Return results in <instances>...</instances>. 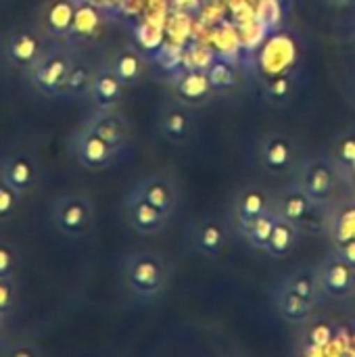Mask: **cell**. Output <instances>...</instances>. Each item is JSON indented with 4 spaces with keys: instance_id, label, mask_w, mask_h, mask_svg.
<instances>
[{
    "instance_id": "cell-1",
    "label": "cell",
    "mask_w": 355,
    "mask_h": 357,
    "mask_svg": "<svg viewBox=\"0 0 355 357\" xmlns=\"http://www.w3.org/2000/svg\"><path fill=\"white\" fill-rule=\"evenodd\" d=\"M172 264L157 251L140 249L121 257L119 278L123 289L138 301H157L172 282Z\"/></svg>"
},
{
    "instance_id": "cell-2",
    "label": "cell",
    "mask_w": 355,
    "mask_h": 357,
    "mask_svg": "<svg viewBox=\"0 0 355 357\" xmlns=\"http://www.w3.org/2000/svg\"><path fill=\"white\" fill-rule=\"evenodd\" d=\"M75 54L77 50L65 42L48 46V50L25 71V79L31 90L44 98H65V88Z\"/></svg>"
},
{
    "instance_id": "cell-3",
    "label": "cell",
    "mask_w": 355,
    "mask_h": 357,
    "mask_svg": "<svg viewBox=\"0 0 355 357\" xmlns=\"http://www.w3.org/2000/svg\"><path fill=\"white\" fill-rule=\"evenodd\" d=\"M328 207L314 201L293 178L274 195V209L285 220L293 222L305 236L308 234H326Z\"/></svg>"
},
{
    "instance_id": "cell-4",
    "label": "cell",
    "mask_w": 355,
    "mask_h": 357,
    "mask_svg": "<svg viewBox=\"0 0 355 357\" xmlns=\"http://www.w3.org/2000/svg\"><path fill=\"white\" fill-rule=\"evenodd\" d=\"M257 161L274 178H293L303 161L299 142L287 132H266L257 140Z\"/></svg>"
},
{
    "instance_id": "cell-5",
    "label": "cell",
    "mask_w": 355,
    "mask_h": 357,
    "mask_svg": "<svg viewBox=\"0 0 355 357\" xmlns=\"http://www.w3.org/2000/svg\"><path fill=\"white\" fill-rule=\"evenodd\" d=\"M94 220L96 209L86 195L67 192L50 203V222L61 236L82 238L92 230Z\"/></svg>"
},
{
    "instance_id": "cell-6",
    "label": "cell",
    "mask_w": 355,
    "mask_h": 357,
    "mask_svg": "<svg viewBox=\"0 0 355 357\" xmlns=\"http://www.w3.org/2000/svg\"><path fill=\"white\" fill-rule=\"evenodd\" d=\"M293 180L318 203L333 205L337 201V190L343 184L335 163L328 155L318 157H303L299 169L295 172Z\"/></svg>"
},
{
    "instance_id": "cell-7",
    "label": "cell",
    "mask_w": 355,
    "mask_h": 357,
    "mask_svg": "<svg viewBox=\"0 0 355 357\" xmlns=\"http://www.w3.org/2000/svg\"><path fill=\"white\" fill-rule=\"evenodd\" d=\"M69 151H71L73 159L90 172L107 169V167L115 165L123 155L119 149H115L111 142H107L100 134L90 130L84 121L71 132Z\"/></svg>"
},
{
    "instance_id": "cell-8",
    "label": "cell",
    "mask_w": 355,
    "mask_h": 357,
    "mask_svg": "<svg viewBox=\"0 0 355 357\" xmlns=\"http://www.w3.org/2000/svg\"><path fill=\"white\" fill-rule=\"evenodd\" d=\"M48 36L40 25H21L2 38V56L8 67L25 73L48 50Z\"/></svg>"
},
{
    "instance_id": "cell-9",
    "label": "cell",
    "mask_w": 355,
    "mask_h": 357,
    "mask_svg": "<svg viewBox=\"0 0 355 357\" xmlns=\"http://www.w3.org/2000/svg\"><path fill=\"white\" fill-rule=\"evenodd\" d=\"M274 209V195L262 186H245L230 201V228L243 236L249 226L264 213Z\"/></svg>"
},
{
    "instance_id": "cell-10",
    "label": "cell",
    "mask_w": 355,
    "mask_h": 357,
    "mask_svg": "<svg viewBox=\"0 0 355 357\" xmlns=\"http://www.w3.org/2000/svg\"><path fill=\"white\" fill-rule=\"evenodd\" d=\"M0 176L25 199L33 195L40 186L42 167L31 151H10L0 161Z\"/></svg>"
},
{
    "instance_id": "cell-11",
    "label": "cell",
    "mask_w": 355,
    "mask_h": 357,
    "mask_svg": "<svg viewBox=\"0 0 355 357\" xmlns=\"http://www.w3.org/2000/svg\"><path fill=\"white\" fill-rule=\"evenodd\" d=\"M121 211H123V218H126L128 226L140 236H153V234L163 232L167 228L169 220H172L161 209H157L153 203H149L134 186L126 195Z\"/></svg>"
},
{
    "instance_id": "cell-12",
    "label": "cell",
    "mask_w": 355,
    "mask_h": 357,
    "mask_svg": "<svg viewBox=\"0 0 355 357\" xmlns=\"http://www.w3.org/2000/svg\"><path fill=\"white\" fill-rule=\"evenodd\" d=\"M318 280L326 301L347 303L355 291V268L339 259L335 253H328L318 266Z\"/></svg>"
},
{
    "instance_id": "cell-13",
    "label": "cell",
    "mask_w": 355,
    "mask_h": 357,
    "mask_svg": "<svg viewBox=\"0 0 355 357\" xmlns=\"http://www.w3.org/2000/svg\"><path fill=\"white\" fill-rule=\"evenodd\" d=\"M228 226L230 224L216 215H203L195 220L190 228V247L195 249V253H199L205 259L222 257L230 241Z\"/></svg>"
},
{
    "instance_id": "cell-14",
    "label": "cell",
    "mask_w": 355,
    "mask_h": 357,
    "mask_svg": "<svg viewBox=\"0 0 355 357\" xmlns=\"http://www.w3.org/2000/svg\"><path fill=\"white\" fill-rule=\"evenodd\" d=\"M157 128H159V134L163 140H167L174 146H182L192 138L195 128H197V119H195V113L188 105L172 98L159 111Z\"/></svg>"
},
{
    "instance_id": "cell-15",
    "label": "cell",
    "mask_w": 355,
    "mask_h": 357,
    "mask_svg": "<svg viewBox=\"0 0 355 357\" xmlns=\"http://www.w3.org/2000/svg\"><path fill=\"white\" fill-rule=\"evenodd\" d=\"M84 123L100 134L107 142H111L115 149L126 153V149L132 142V126L128 117L115 107V109H96L92 115L84 119Z\"/></svg>"
},
{
    "instance_id": "cell-16",
    "label": "cell",
    "mask_w": 355,
    "mask_h": 357,
    "mask_svg": "<svg viewBox=\"0 0 355 357\" xmlns=\"http://www.w3.org/2000/svg\"><path fill=\"white\" fill-rule=\"evenodd\" d=\"M172 90L174 98L188 105L190 109L205 107L216 96L207 69H186L178 73L172 82Z\"/></svg>"
},
{
    "instance_id": "cell-17",
    "label": "cell",
    "mask_w": 355,
    "mask_h": 357,
    "mask_svg": "<svg viewBox=\"0 0 355 357\" xmlns=\"http://www.w3.org/2000/svg\"><path fill=\"white\" fill-rule=\"evenodd\" d=\"M134 188L149 203H153L157 209H161L165 215L174 218V213L180 205V190H178V184L169 176H165V174L144 176L142 180H138L134 184Z\"/></svg>"
},
{
    "instance_id": "cell-18",
    "label": "cell",
    "mask_w": 355,
    "mask_h": 357,
    "mask_svg": "<svg viewBox=\"0 0 355 357\" xmlns=\"http://www.w3.org/2000/svg\"><path fill=\"white\" fill-rule=\"evenodd\" d=\"M103 29H105L103 13L94 4L82 2L75 8V17H73L71 29H69V33H67V38L63 42L77 50L84 44L96 42V38H100Z\"/></svg>"
},
{
    "instance_id": "cell-19",
    "label": "cell",
    "mask_w": 355,
    "mask_h": 357,
    "mask_svg": "<svg viewBox=\"0 0 355 357\" xmlns=\"http://www.w3.org/2000/svg\"><path fill=\"white\" fill-rule=\"evenodd\" d=\"M270 299L274 303V312L278 314V318L285 322V324H293V326H303L308 324L316 312H318V305H314L312 301L287 291L285 287L276 284L270 293Z\"/></svg>"
},
{
    "instance_id": "cell-20",
    "label": "cell",
    "mask_w": 355,
    "mask_h": 357,
    "mask_svg": "<svg viewBox=\"0 0 355 357\" xmlns=\"http://www.w3.org/2000/svg\"><path fill=\"white\" fill-rule=\"evenodd\" d=\"M77 2L75 0H48L40 10V27L50 40H65L73 17H75Z\"/></svg>"
},
{
    "instance_id": "cell-21",
    "label": "cell",
    "mask_w": 355,
    "mask_h": 357,
    "mask_svg": "<svg viewBox=\"0 0 355 357\" xmlns=\"http://www.w3.org/2000/svg\"><path fill=\"white\" fill-rule=\"evenodd\" d=\"M126 86L123 82L113 73V69L109 67V63H103L96 67V75H94V84L90 90V100L94 105V109H115L123 96H126Z\"/></svg>"
},
{
    "instance_id": "cell-22",
    "label": "cell",
    "mask_w": 355,
    "mask_h": 357,
    "mask_svg": "<svg viewBox=\"0 0 355 357\" xmlns=\"http://www.w3.org/2000/svg\"><path fill=\"white\" fill-rule=\"evenodd\" d=\"M107 63L113 69V73L123 82L126 88L138 86L146 73V61H144L142 52L132 44L119 46Z\"/></svg>"
},
{
    "instance_id": "cell-23",
    "label": "cell",
    "mask_w": 355,
    "mask_h": 357,
    "mask_svg": "<svg viewBox=\"0 0 355 357\" xmlns=\"http://www.w3.org/2000/svg\"><path fill=\"white\" fill-rule=\"evenodd\" d=\"M280 287H285L287 291L312 301L314 305H322L326 299L322 295L320 289V280H318V268L316 266H299L293 268L287 276H282V280L278 282Z\"/></svg>"
},
{
    "instance_id": "cell-24",
    "label": "cell",
    "mask_w": 355,
    "mask_h": 357,
    "mask_svg": "<svg viewBox=\"0 0 355 357\" xmlns=\"http://www.w3.org/2000/svg\"><path fill=\"white\" fill-rule=\"evenodd\" d=\"M303 333L299 337L301 343V354H318L331 347L335 341L341 339V326L331 320H318L316 316L301 326Z\"/></svg>"
},
{
    "instance_id": "cell-25",
    "label": "cell",
    "mask_w": 355,
    "mask_h": 357,
    "mask_svg": "<svg viewBox=\"0 0 355 357\" xmlns=\"http://www.w3.org/2000/svg\"><path fill=\"white\" fill-rule=\"evenodd\" d=\"M326 236L331 243L354 241L355 238V199L352 201H335L328 207L326 220Z\"/></svg>"
},
{
    "instance_id": "cell-26",
    "label": "cell",
    "mask_w": 355,
    "mask_h": 357,
    "mask_svg": "<svg viewBox=\"0 0 355 357\" xmlns=\"http://www.w3.org/2000/svg\"><path fill=\"white\" fill-rule=\"evenodd\" d=\"M326 155H328L331 161L335 163V167H337V172H339V176H341V180H343V184H354L355 130H345V132H341V134L333 140V144H331V149H328Z\"/></svg>"
},
{
    "instance_id": "cell-27",
    "label": "cell",
    "mask_w": 355,
    "mask_h": 357,
    "mask_svg": "<svg viewBox=\"0 0 355 357\" xmlns=\"http://www.w3.org/2000/svg\"><path fill=\"white\" fill-rule=\"evenodd\" d=\"M301 236H303V232L293 222L278 215L276 226L270 236V243H268V249H266V255L272 259H287L299 247Z\"/></svg>"
},
{
    "instance_id": "cell-28",
    "label": "cell",
    "mask_w": 355,
    "mask_h": 357,
    "mask_svg": "<svg viewBox=\"0 0 355 357\" xmlns=\"http://www.w3.org/2000/svg\"><path fill=\"white\" fill-rule=\"evenodd\" d=\"M94 75H96V65L88 61L86 56L75 54V61L67 79V88H65V98H71V100L88 98L92 84H94Z\"/></svg>"
},
{
    "instance_id": "cell-29",
    "label": "cell",
    "mask_w": 355,
    "mask_h": 357,
    "mask_svg": "<svg viewBox=\"0 0 355 357\" xmlns=\"http://www.w3.org/2000/svg\"><path fill=\"white\" fill-rule=\"evenodd\" d=\"M276 220H278V211L276 209H270L268 213H264L259 220H255L249 230L241 236L245 241V245L251 249V251H259V253H266L268 249V243H270V236H272V230L276 226Z\"/></svg>"
},
{
    "instance_id": "cell-30",
    "label": "cell",
    "mask_w": 355,
    "mask_h": 357,
    "mask_svg": "<svg viewBox=\"0 0 355 357\" xmlns=\"http://www.w3.org/2000/svg\"><path fill=\"white\" fill-rule=\"evenodd\" d=\"M21 201L23 197L0 176V224L10 222L17 215Z\"/></svg>"
},
{
    "instance_id": "cell-31",
    "label": "cell",
    "mask_w": 355,
    "mask_h": 357,
    "mask_svg": "<svg viewBox=\"0 0 355 357\" xmlns=\"http://www.w3.org/2000/svg\"><path fill=\"white\" fill-rule=\"evenodd\" d=\"M44 354V347L29 339H6L0 349L2 357H42Z\"/></svg>"
},
{
    "instance_id": "cell-32",
    "label": "cell",
    "mask_w": 355,
    "mask_h": 357,
    "mask_svg": "<svg viewBox=\"0 0 355 357\" xmlns=\"http://www.w3.org/2000/svg\"><path fill=\"white\" fill-rule=\"evenodd\" d=\"M207 73H209V79H211V86H213L216 94L218 92H228V90H232L236 86V71L224 61H216L207 69Z\"/></svg>"
},
{
    "instance_id": "cell-33",
    "label": "cell",
    "mask_w": 355,
    "mask_h": 357,
    "mask_svg": "<svg viewBox=\"0 0 355 357\" xmlns=\"http://www.w3.org/2000/svg\"><path fill=\"white\" fill-rule=\"evenodd\" d=\"M21 268V251L17 245L0 238V278H15Z\"/></svg>"
},
{
    "instance_id": "cell-34",
    "label": "cell",
    "mask_w": 355,
    "mask_h": 357,
    "mask_svg": "<svg viewBox=\"0 0 355 357\" xmlns=\"http://www.w3.org/2000/svg\"><path fill=\"white\" fill-rule=\"evenodd\" d=\"M19 282L15 278H0V316H13L19 305Z\"/></svg>"
},
{
    "instance_id": "cell-35",
    "label": "cell",
    "mask_w": 355,
    "mask_h": 357,
    "mask_svg": "<svg viewBox=\"0 0 355 357\" xmlns=\"http://www.w3.org/2000/svg\"><path fill=\"white\" fill-rule=\"evenodd\" d=\"M289 94H291V77L289 75H278V77L270 79V84L266 86V96L270 102L285 100Z\"/></svg>"
},
{
    "instance_id": "cell-36",
    "label": "cell",
    "mask_w": 355,
    "mask_h": 357,
    "mask_svg": "<svg viewBox=\"0 0 355 357\" xmlns=\"http://www.w3.org/2000/svg\"><path fill=\"white\" fill-rule=\"evenodd\" d=\"M331 253H335L339 259H343L345 264H349L352 268H355V238L354 241L331 243Z\"/></svg>"
},
{
    "instance_id": "cell-37",
    "label": "cell",
    "mask_w": 355,
    "mask_h": 357,
    "mask_svg": "<svg viewBox=\"0 0 355 357\" xmlns=\"http://www.w3.org/2000/svg\"><path fill=\"white\" fill-rule=\"evenodd\" d=\"M345 96H347V100L355 107V77L347 82V86H345Z\"/></svg>"
},
{
    "instance_id": "cell-38",
    "label": "cell",
    "mask_w": 355,
    "mask_h": 357,
    "mask_svg": "<svg viewBox=\"0 0 355 357\" xmlns=\"http://www.w3.org/2000/svg\"><path fill=\"white\" fill-rule=\"evenodd\" d=\"M6 322H8V316H0V349H2V345H4V341L8 339L4 333H6Z\"/></svg>"
},
{
    "instance_id": "cell-39",
    "label": "cell",
    "mask_w": 355,
    "mask_h": 357,
    "mask_svg": "<svg viewBox=\"0 0 355 357\" xmlns=\"http://www.w3.org/2000/svg\"><path fill=\"white\" fill-rule=\"evenodd\" d=\"M347 305H349V310H352V314L355 316V291H354V295L347 299Z\"/></svg>"
},
{
    "instance_id": "cell-40",
    "label": "cell",
    "mask_w": 355,
    "mask_h": 357,
    "mask_svg": "<svg viewBox=\"0 0 355 357\" xmlns=\"http://www.w3.org/2000/svg\"><path fill=\"white\" fill-rule=\"evenodd\" d=\"M4 56H2V40H0V61H2Z\"/></svg>"
},
{
    "instance_id": "cell-41",
    "label": "cell",
    "mask_w": 355,
    "mask_h": 357,
    "mask_svg": "<svg viewBox=\"0 0 355 357\" xmlns=\"http://www.w3.org/2000/svg\"><path fill=\"white\" fill-rule=\"evenodd\" d=\"M354 199H355V197H354Z\"/></svg>"
}]
</instances>
